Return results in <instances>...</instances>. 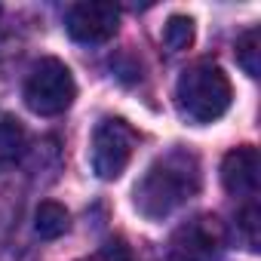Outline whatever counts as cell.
I'll return each instance as SVG.
<instances>
[{
  "mask_svg": "<svg viewBox=\"0 0 261 261\" xmlns=\"http://www.w3.org/2000/svg\"><path fill=\"white\" fill-rule=\"evenodd\" d=\"M92 261H133V252H129V246L123 240H111L92 255Z\"/></svg>",
  "mask_w": 261,
  "mask_h": 261,
  "instance_id": "13",
  "label": "cell"
},
{
  "mask_svg": "<svg viewBox=\"0 0 261 261\" xmlns=\"http://www.w3.org/2000/svg\"><path fill=\"white\" fill-rule=\"evenodd\" d=\"M227 246V230L215 215H194L181 227H175L169 240L172 261H218Z\"/></svg>",
  "mask_w": 261,
  "mask_h": 261,
  "instance_id": "5",
  "label": "cell"
},
{
  "mask_svg": "<svg viewBox=\"0 0 261 261\" xmlns=\"http://www.w3.org/2000/svg\"><path fill=\"white\" fill-rule=\"evenodd\" d=\"M258 203H246L237 212V237L243 240V246L249 252H258Z\"/></svg>",
  "mask_w": 261,
  "mask_h": 261,
  "instance_id": "12",
  "label": "cell"
},
{
  "mask_svg": "<svg viewBox=\"0 0 261 261\" xmlns=\"http://www.w3.org/2000/svg\"><path fill=\"white\" fill-rule=\"evenodd\" d=\"M25 148V129L13 114H0V163H10Z\"/></svg>",
  "mask_w": 261,
  "mask_h": 261,
  "instance_id": "9",
  "label": "cell"
},
{
  "mask_svg": "<svg viewBox=\"0 0 261 261\" xmlns=\"http://www.w3.org/2000/svg\"><path fill=\"white\" fill-rule=\"evenodd\" d=\"M230 98H233V89L227 74L209 59L188 65L175 83V108L188 123H212L224 117V111L230 108Z\"/></svg>",
  "mask_w": 261,
  "mask_h": 261,
  "instance_id": "2",
  "label": "cell"
},
{
  "mask_svg": "<svg viewBox=\"0 0 261 261\" xmlns=\"http://www.w3.org/2000/svg\"><path fill=\"white\" fill-rule=\"evenodd\" d=\"M200 181H203V175H200L197 154L188 148H169L139 178V185L133 191L136 209L145 218L160 221V218L172 215L178 206H185L191 197H197Z\"/></svg>",
  "mask_w": 261,
  "mask_h": 261,
  "instance_id": "1",
  "label": "cell"
},
{
  "mask_svg": "<svg viewBox=\"0 0 261 261\" xmlns=\"http://www.w3.org/2000/svg\"><path fill=\"white\" fill-rule=\"evenodd\" d=\"M22 95H25V105L34 114H40V117H59V114H65L74 105L77 83H74V74L68 71L65 62H59V59H40L28 71Z\"/></svg>",
  "mask_w": 261,
  "mask_h": 261,
  "instance_id": "3",
  "label": "cell"
},
{
  "mask_svg": "<svg viewBox=\"0 0 261 261\" xmlns=\"http://www.w3.org/2000/svg\"><path fill=\"white\" fill-rule=\"evenodd\" d=\"M136 151V129L120 117H105L92 129V145H89V163L92 172L105 181H114L123 175V169L133 160Z\"/></svg>",
  "mask_w": 261,
  "mask_h": 261,
  "instance_id": "4",
  "label": "cell"
},
{
  "mask_svg": "<svg viewBox=\"0 0 261 261\" xmlns=\"http://www.w3.org/2000/svg\"><path fill=\"white\" fill-rule=\"evenodd\" d=\"M71 227V215L65 206L53 203V200H43L34 212V233L40 240H59L62 233H68Z\"/></svg>",
  "mask_w": 261,
  "mask_h": 261,
  "instance_id": "8",
  "label": "cell"
},
{
  "mask_svg": "<svg viewBox=\"0 0 261 261\" xmlns=\"http://www.w3.org/2000/svg\"><path fill=\"white\" fill-rule=\"evenodd\" d=\"M258 172H261V163H258V151L252 145L233 148L221 160V185H224V191L230 197H237L243 203H255V197H258Z\"/></svg>",
  "mask_w": 261,
  "mask_h": 261,
  "instance_id": "7",
  "label": "cell"
},
{
  "mask_svg": "<svg viewBox=\"0 0 261 261\" xmlns=\"http://www.w3.org/2000/svg\"><path fill=\"white\" fill-rule=\"evenodd\" d=\"M120 28V10L114 4H98V0H83V4L68 7L65 13V31L77 43H108Z\"/></svg>",
  "mask_w": 261,
  "mask_h": 261,
  "instance_id": "6",
  "label": "cell"
},
{
  "mask_svg": "<svg viewBox=\"0 0 261 261\" xmlns=\"http://www.w3.org/2000/svg\"><path fill=\"white\" fill-rule=\"evenodd\" d=\"M258 56H261V40H258V28H249L237 37V65L249 74V77H258L261 65H258Z\"/></svg>",
  "mask_w": 261,
  "mask_h": 261,
  "instance_id": "11",
  "label": "cell"
},
{
  "mask_svg": "<svg viewBox=\"0 0 261 261\" xmlns=\"http://www.w3.org/2000/svg\"><path fill=\"white\" fill-rule=\"evenodd\" d=\"M163 43L169 53H185L194 43V19L188 16H169L166 28H163Z\"/></svg>",
  "mask_w": 261,
  "mask_h": 261,
  "instance_id": "10",
  "label": "cell"
}]
</instances>
